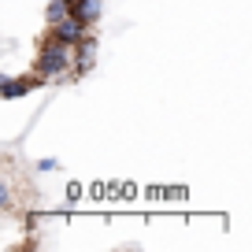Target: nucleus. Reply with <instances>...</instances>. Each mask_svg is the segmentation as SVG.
Returning <instances> with one entry per match:
<instances>
[{"instance_id":"8","label":"nucleus","mask_w":252,"mask_h":252,"mask_svg":"<svg viewBox=\"0 0 252 252\" xmlns=\"http://www.w3.org/2000/svg\"><path fill=\"white\" fill-rule=\"evenodd\" d=\"M33 167H37V171H60V159H37V163H33Z\"/></svg>"},{"instance_id":"3","label":"nucleus","mask_w":252,"mask_h":252,"mask_svg":"<svg viewBox=\"0 0 252 252\" xmlns=\"http://www.w3.org/2000/svg\"><path fill=\"white\" fill-rule=\"evenodd\" d=\"M37 86H45L41 74H33V78H8V82H0V96H4V100H15V96L30 93V89H37Z\"/></svg>"},{"instance_id":"1","label":"nucleus","mask_w":252,"mask_h":252,"mask_svg":"<svg viewBox=\"0 0 252 252\" xmlns=\"http://www.w3.org/2000/svg\"><path fill=\"white\" fill-rule=\"evenodd\" d=\"M74 63V45H63V41L56 37H45L37 48V63H33V74H41V78H67Z\"/></svg>"},{"instance_id":"2","label":"nucleus","mask_w":252,"mask_h":252,"mask_svg":"<svg viewBox=\"0 0 252 252\" xmlns=\"http://www.w3.org/2000/svg\"><path fill=\"white\" fill-rule=\"evenodd\" d=\"M48 37L63 41V45H78L82 37H89V23L67 15V19H60V23H48Z\"/></svg>"},{"instance_id":"5","label":"nucleus","mask_w":252,"mask_h":252,"mask_svg":"<svg viewBox=\"0 0 252 252\" xmlns=\"http://www.w3.org/2000/svg\"><path fill=\"white\" fill-rule=\"evenodd\" d=\"M100 8H104L100 0H71V15L82 19V23H89V26L100 19Z\"/></svg>"},{"instance_id":"7","label":"nucleus","mask_w":252,"mask_h":252,"mask_svg":"<svg viewBox=\"0 0 252 252\" xmlns=\"http://www.w3.org/2000/svg\"><path fill=\"white\" fill-rule=\"evenodd\" d=\"M0 204H4V208L11 204V182H8V178L0 182Z\"/></svg>"},{"instance_id":"4","label":"nucleus","mask_w":252,"mask_h":252,"mask_svg":"<svg viewBox=\"0 0 252 252\" xmlns=\"http://www.w3.org/2000/svg\"><path fill=\"white\" fill-rule=\"evenodd\" d=\"M93 52H96V41H93V33H89V37H82L78 45H74V74H86L89 67H93Z\"/></svg>"},{"instance_id":"6","label":"nucleus","mask_w":252,"mask_h":252,"mask_svg":"<svg viewBox=\"0 0 252 252\" xmlns=\"http://www.w3.org/2000/svg\"><path fill=\"white\" fill-rule=\"evenodd\" d=\"M71 15V0H48L45 4V19L48 23H60V19Z\"/></svg>"}]
</instances>
